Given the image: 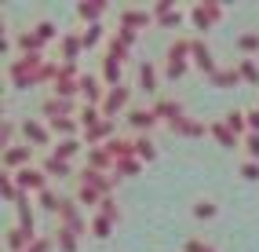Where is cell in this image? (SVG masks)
Here are the masks:
<instances>
[{
    "label": "cell",
    "mask_w": 259,
    "mask_h": 252,
    "mask_svg": "<svg viewBox=\"0 0 259 252\" xmlns=\"http://www.w3.org/2000/svg\"><path fill=\"white\" fill-rule=\"evenodd\" d=\"M215 212H219V205H215L212 197H201L197 205H194V216H197V220H212Z\"/></svg>",
    "instance_id": "obj_45"
},
{
    "label": "cell",
    "mask_w": 259,
    "mask_h": 252,
    "mask_svg": "<svg viewBox=\"0 0 259 252\" xmlns=\"http://www.w3.org/2000/svg\"><path fill=\"white\" fill-rule=\"evenodd\" d=\"M88 223H92V238H99V241H106V238H110V234H113V227H117L113 220H106V216H99V212L92 216V220H88Z\"/></svg>",
    "instance_id": "obj_36"
},
{
    "label": "cell",
    "mask_w": 259,
    "mask_h": 252,
    "mask_svg": "<svg viewBox=\"0 0 259 252\" xmlns=\"http://www.w3.org/2000/svg\"><path fill=\"white\" fill-rule=\"evenodd\" d=\"M143 168V161L139 157H124V161H113V176L120 179V176H135Z\"/></svg>",
    "instance_id": "obj_41"
},
{
    "label": "cell",
    "mask_w": 259,
    "mask_h": 252,
    "mask_svg": "<svg viewBox=\"0 0 259 252\" xmlns=\"http://www.w3.org/2000/svg\"><path fill=\"white\" fill-rule=\"evenodd\" d=\"M44 55H19L8 62V77L15 88H37V73L44 70Z\"/></svg>",
    "instance_id": "obj_1"
},
{
    "label": "cell",
    "mask_w": 259,
    "mask_h": 252,
    "mask_svg": "<svg viewBox=\"0 0 259 252\" xmlns=\"http://www.w3.org/2000/svg\"><path fill=\"white\" fill-rule=\"evenodd\" d=\"M15 227H22L26 234L37 238V212L29 208V194H22V201L15 205Z\"/></svg>",
    "instance_id": "obj_16"
},
{
    "label": "cell",
    "mask_w": 259,
    "mask_h": 252,
    "mask_svg": "<svg viewBox=\"0 0 259 252\" xmlns=\"http://www.w3.org/2000/svg\"><path fill=\"white\" fill-rule=\"evenodd\" d=\"M0 146H4V150L15 146V121H11V117H4V121H0Z\"/></svg>",
    "instance_id": "obj_47"
},
{
    "label": "cell",
    "mask_w": 259,
    "mask_h": 252,
    "mask_svg": "<svg viewBox=\"0 0 259 252\" xmlns=\"http://www.w3.org/2000/svg\"><path fill=\"white\" fill-rule=\"evenodd\" d=\"M113 132H117V121L102 117V121H99L95 128H88V132H84V143H88V150H95V146H106V143L113 139Z\"/></svg>",
    "instance_id": "obj_13"
},
{
    "label": "cell",
    "mask_w": 259,
    "mask_h": 252,
    "mask_svg": "<svg viewBox=\"0 0 259 252\" xmlns=\"http://www.w3.org/2000/svg\"><path fill=\"white\" fill-rule=\"evenodd\" d=\"M106 55H110V59H120V62L128 59V48L117 40V33H110V37H106Z\"/></svg>",
    "instance_id": "obj_46"
},
{
    "label": "cell",
    "mask_w": 259,
    "mask_h": 252,
    "mask_svg": "<svg viewBox=\"0 0 259 252\" xmlns=\"http://www.w3.org/2000/svg\"><path fill=\"white\" fill-rule=\"evenodd\" d=\"M120 73H124V62L102 55V84H106V88H117V84H120Z\"/></svg>",
    "instance_id": "obj_20"
},
{
    "label": "cell",
    "mask_w": 259,
    "mask_h": 252,
    "mask_svg": "<svg viewBox=\"0 0 259 252\" xmlns=\"http://www.w3.org/2000/svg\"><path fill=\"white\" fill-rule=\"evenodd\" d=\"M99 216H106V220L120 223V205L113 201V194H110V197H102V205H99Z\"/></svg>",
    "instance_id": "obj_48"
},
{
    "label": "cell",
    "mask_w": 259,
    "mask_h": 252,
    "mask_svg": "<svg viewBox=\"0 0 259 252\" xmlns=\"http://www.w3.org/2000/svg\"><path fill=\"white\" fill-rule=\"evenodd\" d=\"M33 33H37V37H40L44 44H48V40H55V37L62 40V33H59V26H55V22H48V19H40L37 26H33Z\"/></svg>",
    "instance_id": "obj_42"
},
{
    "label": "cell",
    "mask_w": 259,
    "mask_h": 252,
    "mask_svg": "<svg viewBox=\"0 0 259 252\" xmlns=\"http://www.w3.org/2000/svg\"><path fill=\"white\" fill-rule=\"evenodd\" d=\"M117 26H124V29H146V26H157V19H153V11H146V8H120L117 11Z\"/></svg>",
    "instance_id": "obj_10"
},
{
    "label": "cell",
    "mask_w": 259,
    "mask_h": 252,
    "mask_svg": "<svg viewBox=\"0 0 259 252\" xmlns=\"http://www.w3.org/2000/svg\"><path fill=\"white\" fill-rule=\"evenodd\" d=\"M40 168H44V176H48V179H55V176L66 179V176H73V164H70V161H59L55 154H48V157L40 161Z\"/></svg>",
    "instance_id": "obj_22"
},
{
    "label": "cell",
    "mask_w": 259,
    "mask_h": 252,
    "mask_svg": "<svg viewBox=\"0 0 259 252\" xmlns=\"http://www.w3.org/2000/svg\"><path fill=\"white\" fill-rule=\"evenodd\" d=\"M15 44H19V55H44V40H40L33 29L19 33V37H15Z\"/></svg>",
    "instance_id": "obj_19"
},
{
    "label": "cell",
    "mask_w": 259,
    "mask_h": 252,
    "mask_svg": "<svg viewBox=\"0 0 259 252\" xmlns=\"http://www.w3.org/2000/svg\"><path fill=\"white\" fill-rule=\"evenodd\" d=\"M40 113L48 117V121H59V117H77L80 106H77V99H59V95H48L44 103H40Z\"/></svg>",
    "instance_id": "obj_8"
},
{
    "label": "cell",
    "mask_w": 259,
    "mask_h": 252,
    "mask_svg": "<svg viewBox=\"0 0 259 252\" xmlns=\"http://www.w3.org/2000/svg\"><path fill=\"white\" fill-rule=\"evenodd\" d=\"M48 128H51V136H59V139H77L80 121L77 117H59V121H48Z\"/></svg>",
    "instance_id": "obj_25"
},
{
    "label": "cell",
    "mask_w": 259,
    "mask_h": 252,
    "mask_svg": "<svg viewBox=\"0 0 259 252\" xmlns=\"http://www.w3.org/2000/svg\"><path fill=\"white\" fill-rule=\"evenodd\" d=\"M241 176H245L248 183H255L259 179V161H245V164H241Z\"/></svg>",
    "instance_id": "obj_54"
},
{
    "label": "cell",
    "mask_w": 259,
    "mask_h": 252,
    "mask_svg": "<svg viewBox=\"0 0 259 252\" xmlns=\"http://www.w3.org/2000/svg\"><path fill=\"white\" fill-rule=\"evenodd\" d=\"M128 103H132V88H128V84H117V88H106V99H102L99 110H102V117L113 121L120 110H128Z\"/></svg>",
    "instance_id": "obj_6"
},
{
    "label": "cell",
    "mask_w": 259,
    "mask_h": 252,
    "mask_svg": "<svg viewBox=\"0 0 259 252\" xmlns=\"http://www.w3.org/2000/svg\"><path fill=\"white\" fill-rule=\"evenodd\" d=\"M59 48H62V62H77V55L84 52V40H80V33H62V40H59Z\"/></svg>",
    "instance_id": "obj_18"
},
{
    "label": "cell",
    "mask_w": 259,
    "mask_h": 252,
    "mask_svg": "<svg viewBox=\"0 0 259 252\" xmlns=\"http://www.w3.org/2000/svg\"><path fill=\"white\" fill-rule=\"evenodd\" d=\"M186 70H190V62H164V73H168L171 80H179Z\"/></svg>",
    "instance_id": "obj_52"
},
{
    "label": "cell",
    "mask_w": 259,
    "mask_h": 252,
    "mask_svg": "<svg viewBox=\"0 0 259 252\" xmlns=\"http://www.w3.org/2000/svg\"><path fill=\"white\" fill-rule=\"evenodd\" d=\"M55 245H59V252H77V245H80V234L59 223V227H55Z\"/></svg>",
    "instance_id": "obj_30"
},
{
    "label": "cell",
    "mask_w": 259,
    "mask_h": 252,
    "mask_svg": "<svg viewBox=\"0 0 259 252\" xmlns=\"http://www.w3.org/2000/svg\"><path fill=\"white\" fill-rule=\"evenodd\" d=\"M223 124H227L237 139H245V136H248V113H245V110H230V113H223Z\"/></svg>",
    "instance_id": "obj_24"
},
{
    "label": "cell",
    "mask_w": 259,
    "mask_h": 252,
    "mask_svg": "<svg viewBox=\"0 0 259 252\" xmlns=\"http://www.w3.org/2000/svg\"><path fill=\"white\" fill-rule=\"evenodd\" d=\"M150 11H153V19H161V15H168V11H176V0H157V4H153Z\"/></svg>",
    "instance_id": "obj_55"
},
{
    "label": "cell",
    "mask_w": 259,
    "mask_h": 252,
    "mask_svg": "<svg viewBox=\"0 0 259 252\" xmlns=\"http://www.w3.org/2000/svg\"><path fill=\"white\" fill-rule=\"evenodd\" d=\"M77 121H80V128H84V132H88V128H95V124L102 121V110H99V106H80Z\"/></svg>",
    "instance_id": "obj_39"
},
{
    "label": "cell",
    "mask_w": 259,
    "mask_h": 252,
    "mask_svg": "<svg viewBox=\"0 0 259 252\" xmlns=\"http://www.w3.org/2000/svg\"><path fill=\"white\" fill-rule=\"evenodd\" d=\"M80 146H84L80 139H59L55 146H51V154H55L59 161H73V157L80 154Z\"/></svg>",
    "instance_id": "obj_33"
},
{
    "label": "cell",
    "mask_w": 259,
    "mask_h": 252,
    "mask_svg": "<svg viewBox=\"0 0 259 252\" xmlns=\"http://www.w3.org/2000/svg\"><path fill=\"white\" fill-rule=\"evenodd\" d=\"M241 146H245L248 161H259V132H248V136L241 139Z\"/></svg>",
    "instance_id": "obj_50"
},
{
    "label": "cell",
    "mask_w": 259,
    "mask_h": 252,
    "mask_svg": "<svg viewBox=\"0 0 259 252\" xmlns=\"http://www.w3.org/2000/svg\"><path fill=\"white\" fill-rule=\"evenodd\" d=\"M77 183H84V187H95L102 197H110V194L117 190V176H113V172H95V168H88V164L77 172Z\"/></svg>",
    "instance_id": "obj_4"
},
{
    "label": "cell",
    "mask_w": 259,
    "mask_h": 252,
    "mask_svg": "<svg viewBox=\"0 0 259 252\" xmlns=\"http://www.w3.org/2000/svg\"><path fill=\"white\" fill-rule=\"evenodd\" d=\"M51 245H55V238H48V234H37L29 245V252H51Z\"/></svg>",
    "instance_id": "obj_51"
},
{
    "label": "cell",
    "mask_w": 259,
    "mask_h": 252,
    "mask_svg": "<svg viewBox=\"0 0 259 252\" xmlns=\"http://www.w3.org/2000/svg\"><path fill=\"white\" fill-rule=\"evenodd\" d=\"M248 132H259V106L248 110Z\"/></svg>",
    "instance_id": "obj_57"
},
{
    "label": "cell",
    "mask_w": 259,
    "mask_h": 252,
    "mask_svg": "<svg viewBox=\"0 0 259 252\" xmlns=\"http://www.w3.org/2000/svg\"><path fill=\"white\" fill-rule=\"evenodd\" d=\"M157 66L153 62H143L139 66V92H146V95H157Z\"/></svg>",
    "instance_id": "obj_28"
},
{
    "label": "cell",
    "mask_w": 259,
    "mask_h": 252,
    "mask_svg": "<svg viewBox=\"0 0 259 252\" xmlns=\"http://www.w3.org/2000/svg\"><path fill=\"white\" fill-rule=\"evenodd\" d=\"M102 37H106V29H102V22H95V26H84L80 29V40H84V48H95Z\"/></svg>",
    "instance_id": "obj_40"
},
{
    "label": "cell",
    "mask_w": 259,
    "mask_h": 252,
    "mask_svg": "<svg viewBox=\"0 0 259 252\" xmlns=\"http://www.w3.org/2000/svg\"><path fill=\"white\" fill-rule=\"evenodd\" d=\"M208 136H212L219 146H227V150H237V146H241V139H237L234 132L223 124V121H212V124H208Z\"/></svg>",
    "instance_id": "obj_21"
},
{
    "label": "cell",
    "mask_w": 259,
    "mask_h": 252,
    "mask_svg": "<svg viewBox=\"0 0 259 252\" xmlns=\"http://www.w3.org/2000/svg\"><path fill=\"white\" fill-rule=\"evenodd\" d=\"M237 73H241V80L259 84V66H255V59H241V62H237Z\"/></svg>",
    "instance_id": "obj_43"
},
{
    "label": "cell",
    "mask_w": 259,
    "mask_h": 252,
    "mask_svg": "<svg viewBox=\"0 0 259 252\" xmlns=\"http://www.w3.org/2000/svg\"><path fill=\"white\" fill-rule=\"evenodd\" d=\"M4 241H8V248H11V252H29V245H33V234H26L22 227H8Z\"/></svg>",
    "instance_id": "obj_26"
},
{
    "label": "cell",
    "mask_w": 259,
    "mask_h": 252,
    "mask_svg": "<svg viewBox=\"0 0 259 252\" xmlns=\"http://www.w3.org/2000/svg\"><path fill=\"white\" fill-rule=\"evenodd\" d=\"M22 136H26V143L33 150H37V146H51V128L44 121H33V117H29V121L22 124Z\"/></svg>",
    "instance_id": "obj_15"
},
{
    "label": "cell",
    "mask_w": 259,
    "mask_h": 252,
    "mask_svg": "<svg viewBox=\"0 0 259 252\" xmlns=\"http://www.w3.org/2000/svg\"><path fill=\"white\" fill-rule=\"evenodd\" d=\"M80 99H84V106H102V99H106V84H102V77L80 73Z\"/></svg>",
    "instance_id": "obj_12"
},
{
    "label": "cell",
    "mask_w": 259,
    "mask_h": 252,
    "mask_svg": "<svg viewBox=\"0 0 259 252\" xmlns=\"http://www.w3.org/2000/svg\"><path fill=\"white\" fill-rule=\"evenodd\" d=\"M88 168H95V172H113V157L106 154V146L88 150Z\"/></svg>",
    "instance_id": "obj_32"
},
{
    "label": "cell",
    "mask_w": 259,
    "mask_h": 252,
    "mask_svg": "<svg viewBox=\"0 0 259 252\" xmlns=\"http://www.w3.org/2000/svg\"><path fill=\"white\" fill-rule=\"evenodd\" d=\"M208 245H212V241H204V238H190V241L183 245V252H208Z\"/></svg>",
    "instance_id": "obj_56"
},
{
    "label": "cell",
    "mask_w": 259,
    "mask_h": 252,
    "mask_svg": "<svg viewBox=\"0 0 259 252\" xmlns=\"http://www.w3.org/2000/svg\"><path fill=\"white\" fill-rule=\"evenodd\" d=\"M135 157H139L143 164L153 161V157H157V143H153L150 136H135Z\"/></svg>",
    "instance_id": "obj_35"
},
{
    "label": "cell",
    "mask_w": 259,
    "mask_h": 252,
    "mask_svg": "<svg viewBox=\"0 0 259 252\" xmlns=\"http://www.w3.org/2000/svg\"><path fill=\"white\" fill-rule=\"evenodd\" d=\"M124 121H128L135 132H139V136H146L150 128L161 124V117H157V110H153V106H132V110L124 113Z\"/></svg>",
    "instance_id": "obj_9"
},
{
    "label": "cell",
    "mask_w": 259,
    "mask_h": 252,
    "mask_svg": "<svg viewBox=\"0 0 259 252\" xmlns=\"http://www.w3.org/2000/svg\"><path fill=\"white\" fill-rule=\"evenodd\" d=\"M77 205H80V208H99V205H102V194H99L95 187L77 183Z\"/></svg>",
    "instance_id": "obj_34"
},
{
    "label": "cell",
    "mask_w": 259,
    "mask_h": 252,
    "mask_svg": "<svg viewBox=\"0 0 259 252\" xmlns=\"http://www.w3.org/2000/svg\"><path fill=\"white\" fill-rule=\"evenodd\" d=\"M11 176H15V183H19V190H26V194L48 190V176H44V168H37V164L19 168V172H11Z\"/></svg>",
    "instance_id": "obj_7"
},
{
    "label": "cell",
    "mask_w": 259,
    "mask_h": 252,
    "mask_svg": "<svg viewBox=\"0 0 259 252\" xmlns=\"http://www.w3.org/2000/svg\"><path fill=\"white\" fill-rule=\"evenodd\" d=\"M194 52V37H176L168 44V52H164V59L168 62H186V55Z\"/></svg>",
    "instance_id": "obj_23"
},
{
    "label": "cell",
    "mask_w": 259,
    "mask_h": 252,
    "mask_svg": "<svg viewBox=\"0 0 259 252\" xmlns=\"http://www.w3.org/2000/svg\"><path fill=\"white\" fill-rule=\"evenodd\" d=\"M117 40L124 44V48H132L135 40H139V33H135V29H124V26H117Z\"/></svg>",
    "instance_id": "obj_53"
},
{
    "label": "cell",
    "mask_w": 259,
    "mask_h": 252,
    "mask_svg": "<svg viewBox=\"0 0 259 252\" xmlns=\"http://www.w3.org/2000/svg\"><path fill=\"white\" fill-rule=\"evenodd\" d=\"M208 252H215V245H208Z\"/></svg>",
    "instance_id": "obj_58"
},
{
    "label": "cell",
    "mask_w": 259,
    "mask_h": 252,
    "mask_svg": "<svg viewBox=\"0 0 259 252\" xmlns=\"http://www.w3.org/2000/svg\"><path fill=\"white\" fill-rule=\"evenodd\" d=\"M0 194H4V201H8V205H19L26 190H19L15 176H11V172H4V176H0Z\"/></svg>",
    "instance_id": "obj_31"
},
{
    "label": "cell",
    "mask_w": 259,
    "mask_h": 252,
    "mask_svg": "<svg viewBox=\"0 0 259 252\" xmlns=\"http://www.w3.org/2000/svg\"><path fill=\"white\" fill-rule=\"evenodd\" d=\"M190 55H194V66H197L201 73H208V77H212V73L219 70V62H215V55H212V48L204 44L201 37H194V52H190Z\"/></svg>",
    "instance_id": "obj_14"
},
{
    "label": "cell",
    "mask_w": 259,
    "mask_h": 252,
    "mask_svg": "<svg viewBox=\"0 0 259 252\" xmlns=\"http://www.w3.org/2000/svg\"><path fill=\"white\" fill-rule=\"evenodd\" d=\"M208 80L215 84V88H237V84H241V73H237V66H219Z\"/></svg>",
    "instance_id": "obj_29"
},
{
    "label": "cell",
    "mask_w": 259,
    "mask_h": 252,
    "mask_svg": "<svg viewBox=\"0 0 259 252\" xmlns=\"http://www.w3.org/2000/svg\"><path fill=\"white\" fill-rule=\"evenodd\" d=\"M183 19H186V11H183V8H176V11L161 15V19H157V26H161V29H179V26H183Z\"/></svg>",
    "instance_id": "obj_44"
},
{
    "label": "cell",
    "mask_w": 259,
    "mask_h": 252,
    "mask_svg": "<svg viewBox=\"0 0 259 252\" xmlns=\"http://www.w3.org/2000/svg\"><path fill=\"white\" fill-rule=\"evenodd\" d=\"M204 132H208V124H204V121H194V117H186V121L176 128V136H190V139H197V136H204Z\"/></svg>",
    "instance_id": "obj_38"
},
{
    "label": "cell",
    "mask_w": 259,
    "mask_h": 252,
    "mask_svg": "<svg viewBox=\"0 0 259 252\" xmlns=\"http://www.w3.org/2000/svg\"><path fill=\"white\" fill-rule=\"evenodd\" d=\"M102 15H106V0H80L77 4V19L88 22V26H95Z\"/></svg>",
    "instance_id": "obj_17"
},
{
    "label": "cell",
    "mask_w": 259,
    "mask_h": 252,
    "mask_svg": "<svg viewBox=\"0 0 259 252\" xmlns=\"http://www.w3.org/2000/svg\"><path fill=\"white\" fill-rule=\"evenodd\" d=\"M237 48L245 52V59H248L252 52H259V33H241V37H237Z\"/></svg>",
    "instance_id": "obj_49"
},
{
    "label": "cell",
    "mask_w": 259,
    "mask_h": 252,
    "mask_svg": "<svg viewBox=\"0 0 259 252\" xmlns=\"http://www.w3.org/2000/svg\"><path fill=\"white\" fill-rule=\"evenodd\" d=\"M0 161H4V172L29 168V164H33V146H29V143H15L11 150H4V154H0Z\"/></svg>",
    "instance_id": "obj_11"
},
{
    "label": "cell",
    "mask_w": 259,
    "mask_h": 252,
    "mask_svg": "<svg viewBox=\"0 0 259 252\" xmlns=\"http://www.w3.org/2000/svg\"><path fill=\"white\" fill-rule=\"evenodd\" d=\"M37 201H40V208H44V212H55V216H59V205H62V194L48 187V190H40V194H37Z\"/></svg>",
    "instance_id": "obj_37"
},
{
    "label": "cell",
    "mask_w": 259,
    "mask_h": 252,
    "mask_svg": "<svg viewBox=\"0 0 259 252\" xmlns=\"http://www.w3.org/2000/svg\"><path fill=\"white\" fill-rule=\"evenodd\" d=\"M106 154H110L113 161H124V157H135V139H120V136H113V139L106 143Z\"/></svg>",
    "instance_id": "obj_27"
},
{
    "label": "cell",
    "mask_w": 259,
    "mask_h": 252,
    "mask_svg": "<svg viewBox=\"0 0 259 252\" xmlns=\"http://www.w3.org/2000/svg\"><path fill=\"white\" fill-rule=\"evenodd\" d=\"M153 110H157V117L176 132L183 121H186V106H183V99H171V95H157L153 99Z\"/></svg>",
    "instance_id": "obj_2"
},
{
    "label": "cell",
    "mask_w": 259,
    "mask_h": 252,
    "mask_svg": "<svg viewBox=\"0 0 259 252\" xmlns=\"http://www.w3.org/2000/svg\"><path fill=\"white\" fill-rule=\"evenodd\" d=\"M59 223L70 227V230H77V234H88V230H92V223L84 220V212H80V205H77V197H62V205H59Z\"/></svg>",
    "instance_id": "obj_3"
},
{
    "label": "cell",
    "mask_w": 259,
    "mask_h": 252,
    "mask_svg": "<svg viewBox=\"0 0 259 252\" xmlns=\"http://www.w3.org/2000/svg\"><path fill=\"white\" fill-rule=\"evenodd\" d=\"M190 19H194L197 29H212L223 19V4H219V0H201V4L190 8Z\"/></svg>",
    "instance_id": "obj_5"
}]
</instances>
